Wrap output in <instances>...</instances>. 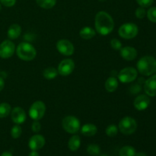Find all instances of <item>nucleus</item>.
Here are the masks:
<instances>
[{"instance_id":"1","label":"nucleus","mask_w":156,"mask_h":156,"mask_svg":"<svg viewBox=\"0 0 156 156\" xmlns=\"http://www.w3.org/2000/svg\"><path fill=\"white\" fill-rule=\"evenodd\" d=\"M94 27L97 33L102 36H107L113 31L114 21L110 14L105 11L98 12L94 18Z\"/></svg>"},{"instance_id":"2","label":"nucleus","mask_w":156,"mask_h":156,"mask_svg":"<svg viewBox=\"0 0 156 156\" xmlns=\"http://www.w3.org/2000/svg\"><path fill=\"white\" fill-rule=\"evenodd\" d=\"M136 67L137 71L143 76H152L156 73V59L151 56H143L139 59Z\"/></svg>"},{"instance_id":"3","label":"nucleus","mask_w":156,"mask_h":156,"mask_svg":"<svg viewBox=\"0 0 156 156\" xmlns=\"http://www.w3.org/2000/svg\"><path fill=\"white\" fill-rule=\"evenodd\" d=\"M16 54L20 59L23 61H32L37 56V50L31 44L27 42L20 43L17 47Z\"/></svg>"},{"instance_id":"4","label":"nucleus","mask_w":156,"mask_h":156,"mask_svg":"<svg viewBox=\"0 0 156 156\" xmlns=\"http://www.w3.org/2000/svg\"><path fill=\"white\" fill-rule=\"evenodd\" d=\"M118 129L124 135H131L136 130L137 123L133 117H125L119 122Z\"/></svg>"},{"instance_id":"5","label":"nucleus","mask_w":156,"mask_h":156,"mask_svg":"<svg viewBox=\"0 0 156 156\" xmlns=\"http://www.w3.org/2000/svg\"><path fill=\"white\" fill-rule=\"evenodd\" d=\"M139 33V27L134 23L128 22L122 24L118 29V34L123 39L129 40L136 37Z\"/></svg>"},{"instance_id":"6","label":"nucleus","mask_w":156,"mask_h":156,"mask_svg":"<svg viewBox=\"0 0 156 156\" xmlns=\"http://www.w3.org/2000/svg\"><path fill=\"white\" fill-rule=\"evenodd\" d=\"M62 126L64 130L70 134H76L81 128V123L75 116H66L62 121Z\"/></svg>"},{"instance_id":"7","label":"nucleus","mask_w":156,"mask_h":156,"mask_svg":"<svg viewBox=\"0 0 156 156\" xmlns=\"http://www.w3.org/2000/svg\"><path fill=\"white\" fill-rule=\"evenodd\" d=\"M46 113V105L41 101L34 102L29 108L28 114L33 120H40L44 117Z\"/></svg>"},{"instance_id":"8","label":"nucleus","mask_w":156,"mask_h":156,"mask_svg":"<svg viewBox=\"0 0 156 156\" xmlns=\"http://www.w3.org/2000/svg\"><path fill=\"white\" fill-rule=\"evenodd\" d=\"M138 71L133 67H126L120 70L117 74L119 81L122 83H130L136 79Z\"/></svg>"},{"instance_id":"9","label":"nucleus","mask_w":156,"mask_h":156,"mask_svg":"<svg viewBox=\"0 0 156 156\" xmlns=\"http://www.w3.org/2000/svg\"><path fill=\"white\" fill-rule=\"evenodd\" d=\"M16 47L11 40H5L0 44V57L9 59L15 53Z\"/></svg>"},{"instance_id":"10","label":"nucleus","mask_w":156,"mask_h":156,"mask_svg":"<svg viewBox=\"0 0 156 156\" xmlns=\"http://www.w3.org/2000/svg\"><path fill=\"white\" fill-rule=\"evenodd\" d=\"M56 49L58 52L66 56H69L74 53L75 47L69 40L61 39L56 43Z\"/></svg>"},{"instance_id":"11","label":"nucleus","mask_w":156,"mask_h":156,"mask_svg":"<svg viewBox=\"0 0 156 156\" xmlns=\"http://www.w3.org/2000/svg\"><path fill=\"white\" fill-rule=\"evenodd\" d=\"M75 69V62L72 59H62L58 66L57 71L60 76H68L72 74Z\"/></svg>"},{"instance_id":"12","label":"nucleus","mask_w":156,"mask_h":156,"mask_svg":"<svg viewBox=\"0 0 156 156\" xmlns=\"http://www.w3.org/2000/svg\"><path fill=\"white\" fill-rule=\"evenodd\" d=\"M11 118L15 124H21L24 123L27 119L25 111L21 107H15L11 111Z\"/></svg>"},{"instance_id":"13","label":"nucleus","mask_w":156,"mask_h":156,"mask_svg":"<svg viewBox=\"0 0 156 156\" xmlns=\"http://www.w3.org/2000/svg\"><path fill=\"white\" fill-rule=\"evenodd\" d=\"M150 105V98L147 94H140L135 98L133 106L137 111H145L149 108Z\"/></svg>"},{"instance_id":"14","label":"nucleus","mask_w":156,"mask_h":156,"mask_svg":"<svg viewBox=\"0 0 156 156\" xmlns=\"http://www.w3.org/2000/svg\"><path fill=\"white\" fill-rule=\"evenodd\" d=\"M46 143L45 138L42 135L35 134L30 137L28 141V147L33 151H37L41 149L44 146Z\"/></svg>"},{"instance_id":"15","label":"nucleus","mask_w":156,"mask_h":156,"mask_svg":"<svg viewBox=\"0 0 156 156\" xmlns=\"http://www.w3.org/2000/svg\"><path fill=\"white\" fill-rule=\"evenodd\" d=\"M144 91L146 94L149 97L156 96V74L151 76L150 78L145 81Z\"/></svg>"},{"instance_id":"16","label":"nucleus","mask_w":156,"mask_h":156,"mask_svg":"<svg viewBox=\"0 0 156 156\" xmlns=\"http://www.w3.org/2000/svg\"><path fill=\"white\" fill-rule=\"evenodd\" d=\"M120 54L123 59L126 61H133L137 57V50L134 47L126 46L122 47L120 50Z\"/></svg>"},{"instance_id":"17","label":"nucleus","mask_w":156,"mask_h":156,"mask_svg":"<svg viewBox=\"0 0 156 156\" xmlns=\"http://www.w3.org/2000/svg\"><path fill=\"white\" fill-rule=\"evenodd\" d=\"M21 34V27L18 24H12L7 31L8 37L10 40H15L20 37Z\"/></svg>"},{"instance_id":"18","label":"nucleus","mask_w":156,"mask_h":156,"mask_svg":"<svg viewBox=\"0 0 156 156\" xmlns=\"http://www.w3.org/2000/svg\"><path fill=\"white\" fill-rule=\"evenodd\" d=\"M80 129L82 135L85 136H93L98 132L97 126L93 123H85Z\"/></svg>"},{"instance_id":"19","label":"nucleus","mask_w":156,"mask_h":156,"mask_svg":"<svg viewBox=\"0 0 156 156\" xmlns=\"http://www.w3.org/2000/svg\"><path fill=\"white\" fill-rule=\"evenodd\" d=\"M118 80L114 76H111L105 82V89L108 92H114L118 88Z\"/></svg>"},{"instance_id":"20","label":"nucleus","mask_w":156,"mask_h":156,"mask_svg":"<svg viewBox=\"0 0 156 156\" xmlns=\"http://www.w3.org/2000/svg\"><path fill=\"white\" fill-rule=\"evenodd\" d=\"M96 34L95 29L92 28L91 27H82L79 31V36L84 40H90L91 38L94 37Z\"/></svg>"},{"instance_id":"21","label":"nucleus","mask_w":156,"mask_h":156,"mask_svg":"<svg viewBox=\"0 0 156 156\" xmlns=\"http://www.w3.org/2000/svg\"><path fill=\"white\" fill-rule=\"evenodd\" d=\"M81 146V139L80 136L74 134L69 138L68 142V147L69 150L72 152H76L80 148Z\"/></svg>"},{"instance_id":"22","label":"nucleus","mask_w":156,"mask_h":156,"mask_svg":"<svg viewBox=\"0 0 156 156\" xmlns=\"http://www.w3.org/2000/svg\"><path fill=\"white\" fill-rule=\"evenodd\" d=\"M59 73H58L57 69H55L53 67H48L43 72V76H44V79H47V80H53V79H56Z\"/></svg>"},{"instance_id":"23","label":"nucleus","mask_w":156,"mask_h":156,"mask_svg":"<svg viewBox=\"0 0 156 156\" xmlns=\"http://www.w3.org/2000/svg\"><path fill=\"white\" fill-rule=\"evenodd\" d=\"M12 111V107L9 104L6 102H2L0 104V118L7 117Z\"/></svg>"},{"instance_id":"24","label":"nucleus","mask_w":156,"mask_h":156,"mask_svg":"<svg viewBox=\"0 0 156 156\" xmlns=\"http://www.w3.org/2000/svg\"><path fill=\"white\" fill-rule=\"evenodd\" d=\"M36 3L42 9H50L56 4V0H36Z\"/></svg>"},{"instance_id":"25","label":"nucleus","mask_w":156,"mask_h":156,"mask_svg":"<svg viewBox=\"0 0 156 156\" xmlns=\"http://www.w3.org/2000/svg\"><path fill=\"white\" fill-rule=\"evenodd\" d=\"M136 149L131 146H125L120 149L119 152V155L120 156H135Z\"/></svg>"},{"instance_id":"26","label":"nucleus","mask_w":156,"mask_h":156,"mask_svg":"<svg viewBox=\"0 0 156 156\" xmlns=\"http://www.w3.org/2000/svg\"><path fill=\"white\" fill-rule=\"evenodd\" d=\"M87 152L90 155L98 156L100 155L101 149L100 146L97 144H90L87 147Z\"/></svg>"},{"instance_id":"27","label":"nucleus","mask_w":156,"mask_h":156,"mask_svg":"<svg viewBox=\"0 0 156 156\" xmlns=\"http://www.w3.org/2000/svg\"><path fill=\"white\" fill-rule=\"evenodd\" d=\"M118 126H116L115 124H111L109 126H107L106 129H105V133L106 135L109 137H114L117 135L118 133Z\"/></svg>"},{"instance_id":"28","label":"nucleus","mask_w":156,"mask_h":156,"mask_svg":"<svg viewBox=\"0 0 156 156\" xmlns=\"http://www.w3.org/2000/svg\"><path fill=\"white\" fill-rule=\"evenodd\" d=\"M22 133V129L19 124H15L11 129V136L13 139H18Z\"/></svg>"},{"instance_id":"29","label":"nucleus","mask_w":156,"mask_h":156,"mask_svg":"<svg viewBox=\"0 0 156 156\" xmlns=\"http://www.w3.org/2000/svg\"><path fill=\"white\" fill-rule=\"evenodd\" d=\"M147 18L151 22L156 23V7H152L146 12Z\"/></svg>"},{"instance_id":"30","label":"nucleus","mask_w":156,"mask_h":156,"mask_svg":"<svg viewBox=\"0 0 156 156\" xmlns=\"http://www.w3.org/2000/svg\"><path fill=\"white\" fill-rule=\"evenodd\" d=\"M135 15L136 17L137 18H139V19H143V18H144L146 15V11L145 9V8L141 7V6L137 8L135 12Z\"/></svg>"},{"instance_id":"31","label":"nucleus","mask_w":156,"mask_h":156,"mask_svg":"<svg viewBox=\"0 0 156 156\" xmlns=\"http://www.w3.org/2000/svg\"><path fill=\"white\" fill-rule=\"evenodd\" d=\"M111 46L114 50H120V49L122 48V43L120 42V40L116 39L114 38L111 41Z\"/></svg>"},{"instance_id":"32","label":"nucleus","mask_w":156,"mask_h":156,"mask_svg":"<svg viewBox=\"0 0 156 156\" xmlns=\"http://www.w3.org/2000/svg\"><path fill=\"white\" fill-rule=\"evenodd\" d=\"M138 5L141 7L148 8L151 6L153 3L154 0H136Z\"/></svg>"},{"instance_id":"33","label":"nucleus","mask_w":156,"mask_h":156,"mask_svg":"<svg viewBox=\"0 0 156 156\" xmlns=\"http://www.w3.org/2000/svg\"><path fill=\"white\" fill-rule=\"evenodd\" d=\"M31 129L34 133H39L41 129V124L39 120H34L31 125Z\"/></svg>"},{"instance_id":"34","label":"nucleus","mask_w":156,"mask_h":156,"mask_svg":"<svg viewBox=\"0 0 156 156\" xmlns=\"http://www.w3.org/2000/svg\"><path fill=\"white\" fill-rule=\"evenodd\" d=\"M17 0H0V3L5 7L10 8L15 5Z\"/></svg>"},{"instance_id":"35","label":"nucleus","mask_w":156,"mask_h":156,"mask_svg":"<svg viewBox=\"0 0 156 156\" xmlns=\"http://www.w3.org/2000/svg\"><path fill=\"white\" fill-rule=\"evenodd\" d=\"M132 89L135 90V91H133V93H138L141 91V87H140V85H139L138 84H136V85H133V86L132 87Z\"/></svg>"},{"instance_id":"36","label":"nucleus","mask_w":156,"mask_h":156,"mask_svg":"<svg viewBox=\"0 0 156 156\" xmlns=\"http://www.w3.org/2000/svg\"><path fill=\"white\" fill-rule=\"evenodd\" d=\"M5 87V80L3 79V77L0 76V92L3 90Z\"/></svg>"},{"instance_id":"37","label":"nucleus","mask_w":156,"mask_h":156,"mask_svg":"<svg viewBox=\"0 0 156 156\" xmlns=\"http://www.w3.org/2000/svg\"><path fill=\"white\" fill-rule=\"evenodd\" d=\"M28 156H40V155H39V153L37 152V151L31 150V152L29 153Z\"/></svg>"},{"instance_id":"38","label":"nucleus","mask_w":156,"mask_h":156,"mask_svg":"<svg viewBox=\"0 0 156 156\" xmlns=\"http://www.w3.org/2000/svg\"><path fill=\"white\" fill-rule=\"evenodd\" d=\"M0 156H13V155H12V154L11 153V152H2V154Z\"/></svg>"},{"instance_id":"39","label":"nucleus","mask_w":156,"mask_h":156,"mask_svg":"<svg viewBox=\"0 0 156 156\" xmlns=\"http://www.w3.org/2000/svg\"><path fill=\"white\" fill-rule=\"evenodd\" d=\"M135 156H147V155H146L145 152H136V155Z\"/></svg>"},{"instance_id":"40","label":"nucleus","mask_w":156,"mask_h":156,"mask_svg":"<svg viewBox=\"0 0 156 156\" xmlns=\"http://www.w3.org/2000/svg\"><path fill=\"white\" fill-rule=\"evenodd\" d=\"M99 2H105L106 0H98Z\"/></svg>"},{"instance_id":"41","label":"nucleus","mask_w":156,"mask_h":156,"mask_svg":"<svg viewBox=\"0 0 156 156\" xmlns=\"http://www.w3.org/2000/svg\"><path fill=\"white\" fill-rule=\"evenodd\" d=\"M1 10H2V4L0 3V12H1Z\"/></svg>"},{"instance_id":"42","label":"nucleus","mask_w":156,"mask_h":156,"mask_svg":"<svg viewBox=\"0 0 156 156\" xmlns=\"http://www.w3.org/2000/svg\"><path fill=\"white\" fill-rule=\"evenodd\" d=\"M101 156H108L107 155H101Z\"/></svg>"}]
</instances>
